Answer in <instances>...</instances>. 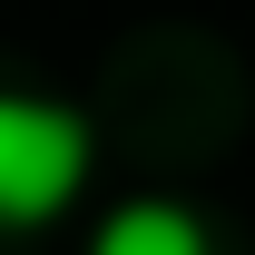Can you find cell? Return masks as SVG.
Returning a JSON list of instances; mask_svg holds the SVG:
<instances>
[{
	"label": "cell",
	"mask_w": 255,
	"mask_h": 255,
	"mask_svg": "<svg viewBox=\"0 0 255 255\" xmlns=\"http://www.w3.org/2000/svg\"><path fill=\"white\" fill-rule=\"evenodd\" d=\"M89 187V118L39 89H0V226H49Z\"/></svg>",
	"instance_id": "6da1fadb"
},
{
	"label": "cell",
	"mask_w": 255,
	"mask_h": 255,
	"mask_svg": "<svg viewBox=\"0 0 255 255\" xmlns=\"http://www.w3.org/2000/svg\"><path fill=\"white\" fill-rule=\"evenodd\" d=\"M89 255H216V246H206V226H196L177 196H128V206L98 216Z\"/></svg>",
	"instance_id": "7a4b0ae2"
}]
</instances>
